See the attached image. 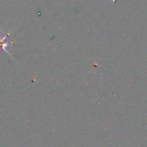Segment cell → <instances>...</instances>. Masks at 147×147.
Wrapping results in <instances>:
<instances>
[{
    "mask_svg": "<svg viewBox=\"0 0 147 147\" xmlns=\"http://www.w3.org/2000/svg\"><path fill=\"white\" fill-rule=\"evenodd\" d=\"M9 44H10V43H8V42H5V43H1V44H0V50H1V49H4V50L6 52V53H8V54L11 55V54H10V53L8 52V50L6 49V47H7Z\"/></svg>",
    "mask_w": 147,
    "mask_h": 147,
    "instance_id": "cell-1",
    "label": "cell"
}]
</instances>
